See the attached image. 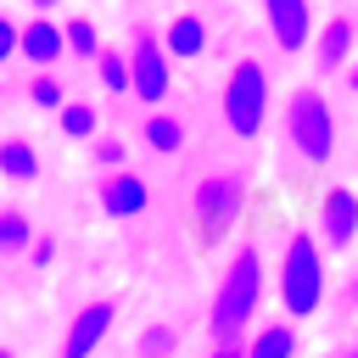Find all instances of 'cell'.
Here are the masks:
<instances>
[{"label": "cell", "mask_w": 358, "mask_h": 358, "mask_svg": "<svg viewBox=\"0 0 358 358\" xmlns=\"http://www.w3.org/2000/svg\"><path fill=\"white\" fill-rule=\"evenodd\" d=\"M0 358H17V352H11V347H0Z\"/></svg>", "instance_id": "28"}, {"label": "cell", "mask_w": 358, "mask_h": 358, "mask_svg": "<svg viewBox=\"0 0 358 358\" xmlns=\"http://www.w3.org/2000/svg\"><path fill=\"white\" fill-rule=\"evenodd\" d=\"M352 90H358V67H352Z\"/></svg>", "instance_id": "30"}, {"label": "cell", "mask_w": 358, "mask_h": 358, "mask_svg": "<svg viewBox=\"0 0 358 358\" xmlns=\"http://www.w3.org/2000/svg\"><path fill=\"white\" fill-rule=\"evenodd\" d=\"M145 145H151V151H162V157H168V151H179V145H185V123H179V117H162V112H157V117H145Z\"/></svg>", "instance_id": "16"}, {"label": "cell", "mask_w": 358, "mask_h": 358, "mask_svg": "<svg viewBox=\"0 0 358 358\" xmlns=\"http://www.w3.org/2000/svg\"><path fill=\"white\" fill-rule=\"evenodd\" d=\"M313 45H319V67H324V73H336V67L352 56V22H347V17H330V22L319 28V39H313Z\"/></svg>", "instance_id": "13"}, {"label": "cell", "mask_w": 358, "mask_h": 358, "mask_svg": "<svg viewBox=\"0 0 358 358\" xmlns=\"http://www.w3.org/2000/svg\"><path fill=\"white\" fill-rule=\"evenodd\" d=\"M101 129V112L90 106V101H67L62 106V134H73V140H90Z\"/></svg>", "instance_id": "18"}, {"label": "cell", "mask_w": 358, "mask_h": 358, "mask_svg": "<svg viewBox=\"0 0 358 358\" xmlns=\"http://www.w3.org/2000/svg\"><path fill=\"white\" fill-rule=\"evenodd\" d=\"M224 123L241 140H252L268 123V73L257 62H235V73L224 84Z\"/></svg>", "instance_id": "4"}, {"label": "cell", "mask_w": 358, "mask_h": 358, "mask_svg": "<svg viewBox=\"0 0 358 358\" xmlns=\"http://www.w3.org/2000/svg\"><path fill=\"white\" fill-rule=\"evenodd\" d=\"M257 302H263V257H257V246H241V252L229 257V268H224V280H218V296H213V313H207L213 336H218V341H235V336L252 324Z\"/></svg>", "instance_id": "1"}, {"label": "cell", "mask_w": 358, "mask_h": 358, "mask_svg": "<svg viewBox=\"0 0 358 358\" xmlns=\"http://www.w3.org/2000/svg\"><path fill=\"white\" fill-rule=\"evenodd\" d=\"M263 17H268V34L280 50H302L308 34H313V11L308 0H263Z\"/></svg>", "instance_id": "8"}, {"label": "cell", "mask_w": 358, "mask_h": 358, "mask_svg": "<svg viewBox=\"0 0 358 358\" xmlns=\"http://www.w3.org/2000/svg\"><path fill=\"white\" fill-rule=\"evenodd\" d=\"M112 319H117V308H112V302H90L84 313H73V324H67V341H62V358H90V352L106 341Z\"/></svg>", "instance_id": "7"}, {"label": "cell", "mask_w": 358, "mask_h": 358, "mask_svg": "<svg viewBox=\"0 0 358 358\" xmlns=\"http://www.w3.org/2000/svg\"><path fill=\"white\" fill-rule=\"evenodd\" d=\"M341 358H358V347H352V352H341Z\"/></svg>", "instance_id": "29"}, {"label": "cell", "mask_w": 358, "mask_h": 358, "mask_svg": "<svg viewBox=\"0 0 358 358\" xmlns=\"http://www.w3.org/2000/svg\"><path fill=\"white\" fill-rule=\"evenodd\" d=\"M34 6H39V11H50V6H56V0H34Z\"/></svg>", "instance_id": "27"}, {"label": "cell", "mask_w": 358, "mask_h": 358, "mask_svg": "<svg viewBox=\"0 0 358 358\" xmlns=\"http://www.w3.org/2000/svg\"><path fill=\"white\" fill-rule=\"evenodd\" d=\"M95 73H101V90H112V95H129V56H117V50H101V56H95Z\"/></svg>", "instance_id": "19"}, {"label": "cell", "mask_w": 358, "mask_h": 358, "mask_svg": "<svg viewBox=\"0 0 358 358\" xmlns=\"http://www.w3.org/2000/svg\"><path fill=\"white\" fill-rule=\"evenodd\" d=\"M28 257H34V268H45L50 257H56V241L45 235V241H28Z\"/></svg>", "instance_id": "25"}, {"label": "cell", "mask_w": 358, "mask_h": 358, "mask_svg": "<svg viewBox=\"0 0 358 358\" xmlns=\"http://www.w3.org/2000/svg\"><path fill=\"white\" fill-rule=\"evenodd\" d=\"M291 352H296V330H291V324H268V330H257L252 347H246V358H291Z\"/></svg>", "instance_id": "15"}, {"label": "cell", "mask_w": 358, "mask_h": 358, "mask_svg": "<svg viewBox=\"0 0 358 358\" xmlns=\"http://www.w3.org/2000/svg\"><path fill=\"white\" fill-rule=\"evenodd\" d=\"M28 101H34V106H45V112H62V106H67V95H62V84H56L50 73H39V78L28 84Z\"/></svg>", "instance_id": "22"}, {"label": "cell", "mask_w": 358, "mask_h": 358, "mask_svg": "<svg viewBox=\"0 0 358 358\" xmlns=\"http://www.w3.org/2000/svg\"><path fill=\"white\" fill-rule=\"evenodd\" d=\"M285 140H291V151L302 162H313V168L330 162V151H336V117H330V101L319 90H296L285 101Z\"/></svg>", "instance_id": "3"}, {"label": "cell", "mask_w": 358, "mask_h": 358, "mask_svg": "<svg viewBox=\"0 0 358 358\" xmlns=\"http://www.w3.org/2000/svg\"><path fill=\"white\" fill-rule=\"evenodd\" d=\"M62 39H67V50L73 56H101V34H95V22L90 17H73V22H62Z\"/></svg>", "instance_id": "17"}, {"label": "cell", "mask_w": 358, "mask_h": 358, "mask_svg": "<svg viewBox=\"0 0 358 358\" xmlns=\"http://www.w3.org/2000/svg\"><path fill=\"white\" fill-rule=\"evenodd\" d=\"M62 50H67V39H62V28H56V22L34 17L28 28H17V56H22V62H34L39 73H45V67H50Z\"/></svg>", "instance_id": "11"}, {"label": "cell", "mask_w": 358, "mask_h": 358, "mask_svg": "<svg viewBox=\"0 0 358 358\" xmlns=\"http://www.w3.org/2000/svg\"><path fill=\"white\" fill-rule=\"evenodd\" d=\"M168 90H173V67H168L162 39L134 34V50H129V95H140L145 106H157Z\"/></svg>", "instance_id": "5"}, {"label": "cell", "mask_w": 358, "mask_h": 358, "mask_svg": "<svg viewBox=\"0 0 358 358\" xmlns=\"http://www.w3.org/2000/svg\"><path fill=\"white\" fill-rule=\"evenodd\" d=\"M145 201H151V190H145L140 173L112 168V173L101 179V207H106V218H134V213H145Z\"/></svg>", "instance_id": "10"}, {"label": "cell", "mask_w": 358, "mask_h": 358, "mask_svg": "<svg viewBox=\"0 0 358 358\" xmlns=\"http://www.w3.org/2000/svg\"><path fill=\"white\" fill-rule=\"evenodd\" d=\"M0 179H11V185L39 179V157H34L28 140H6V145H0Z\"/></svg>", "instance_id": "14"}, {"label": "cell", "mask_w": 358, "mask_h": 358, "mask_svg": "<svg viewBox=\"0 0 358 358\" xmlns=\"http://www.w3.org/2000/svg\"><path fill=\"white\" fill-rule=\"evenodd\" d=\"M319 241L324 246H352L358 241V190H330L319 207Z\"/></svg>", "instance_id": "6"}, {"label": "cell", "mask_w": 358, "mask_h": 358, "mask_svg": "<svg viewBox=\"0 0 358 358\" xmlns=\"http://www.w3.org/2000/svg\"><path fill=\"white\" fill-rule=\"evenodd\" d=\"M28 241H34L28 218L6 207V213H0V257H11V252H28Z\"/></svg>", "instance_id": "20"}, {"label": "cell", "mask_w": 358, "mask_h": 358, "mask_svg": "<svg viewBox=\"0 0 358 358\" xmlns=\"http://www.w3.org/2000/svg\"><path fill=\"white\" fill-rule=\"evenodd\" d=\"M95 162L101 168H117L123 162V140H95Z\"/></svg>", "instance_id": "23"}, {"label": "cell", "mask_w": 358, "mask_h": 358, "mask_svg": "<svg viewBox=\"0 0 358 358\" xmlns=\"http://www.w3.org/2000/svg\"><path fill=\"white\" fill-rule=\"evenodd\" d=\"M162 50H168V62H196V56L207 50V22L190 17V11H179V17L162 28Z\"/></svg>", "instance_id": "12"}, {"label": "cell", "mask_w": 358, "mask_h": 358, "mask_svg": "<svg viewBox=\"0 0 358 358\" xmlns=\"http://www.w3.org/2000/svg\"><path fill=\"white\" fill-rule=\"evenodd\" d=\"M213 358H246V352H241L235 341H218V352H213Z\"/></svg>", "instance_id": "26"}, {"label": "cell", "mask_w": 358, "mask_h": 358, "mask_svg": "<svg viewBox=\"0 0 358 358\" xmlns=\"http://www.w3.org/2000/svg\"><path fill=\"white\" fill-rule=\"evenodd\" d=\"M173 347H179V336L168 330V324H151V330H140V358H173Z\"/></svg>", "instance_id": "21"}, {"label": "cell", "mask_w": 358, "mask_h": 358, "mask_svg": "<svg viewBox=\"0 0 358 358\" xmlns=\"http://www.w3.org/2000/svg\"><path fill=\"white\" fill-rule=\"evenodd\" d=\"M280 302L291 319H313L319 302H324V246L296 229L285 241V257H280Z\"/></svg>", "instance_id": "2"}, {"label": "cell", "mask_w": 358, "mask_h": 358, "mask_svg": "<svg viewBox=\"0 0 358 358\" xmlns=\"http://www.w3.org/2000/svg\"><path fill=\"white\" fill-rule=\"evenodd\" d=\"M190 207H196V218H207V224H229V218L241 213V179H229V173H207V179L196 185Z\"/></svg>", "instance_id": "9"}, {"label": "cell", "mask_w": 358, "mask_h": 358, "mask_svg": "<svg viewBox=\"0 0 358 358\" xmlns=\"http://www.w3.org/2000/svg\"><path fill=\"white\" fill-rule=\"evenodd\" d=\"M11 56H17V22L0 17V62H11Z\"/></svg>", "instance_id": "24"}]
</instances>
